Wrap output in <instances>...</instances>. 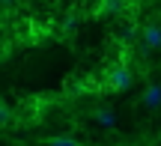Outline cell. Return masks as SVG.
<instances>
[{"instance_id": "3", "label": "cell", "mask_w": 161, "mask_h": 146, "mask_svg": "<svg viewBox=\"0 0 161 146\" xmlns=\"http://www.w3.org/2000/svg\"><path fill=\"white\" fill-rule=\"evenodd\" d=\"M143 105L152 107V111L161 107V87H158V84H149V87L143 89Z\"/></svg>"}, {"instance_id": "4", "label": "cell", "mask_w": 161, "mask_h": 146, "mask_svg": "<svg viewBox=\"0 0 161 146\" xmlns=\"http://www.w3.org/2000/svg\"><path fill=\"white\" fill-rule=\"evenodd\" d=\"M92 119H96L98 125H104V128H114V125H116V113L108 111V107H98V111H92Z\"/></svg>"}, {"instance_id": "1", "label": "cell", "mask_w": 161, "mask_h": 146, "mask_svg": "<svg viewBox=\"0 0 161 146\" xmlns=\"http://www.w3.org/2000/svg\"><path fill=\"white\" fill-rule=\"evenodd\" d=\"M128 84H131V72H128L125 66H116V69L108 72V87L110 89H125Z\"/></svg>"}, {"instance_id": "6", "label": "cell", "mask_w": 161, "mask_h": 146, "mask_svg": "<svg viewBox=\"0 0 161 146\" xmlns=\"http://www.w3.org/2000/svg\"><path fill=\"white\" fill-rule=\"evenodd\" d=\"M12 119V111H9V105H6L3 99H0V125H6Z\"/></svg>"}, {"instance_id": "7", "label": "cell", "mask_w": 161, "mask_h": 146, "mask_svg": "<svg viewBox=\"0 0 161 146\" xmlns=\"http://www.w3.org/2000/svg\"><path fill=\"white\" fill-rule=\"evenodd\" d=\"M12 3H15V0H0V6H3V9H9Z\"/></svg>"}, {"instance_id": "2", "label": "cell", "mask_w": 161, "mask_h": 146, "mask_svg": "<svg viewBox=\"0 0 161 146\" xmlns=\"http://www.w3.org/2000/svg\"><path fill=\"white\" fill-rule=\"evenodd\" d=\"M143 45L149 48V51L161 48V27H158V24H146V27H143Z\"/></svg>"}, {"instance_id": "5", "label": "cell", "mask_w": 161, "mask_h": 146, "mask_svg": "<svg viewBox=\"0 0 161 146\" xmlns=\"http://www.w3.org/2000/svg\"><path fill=\"white\" fill-rule=\"evenodd\" d=\"M48 146H78V140H72V137H51Z\"/></svg>"}]
</instances>
